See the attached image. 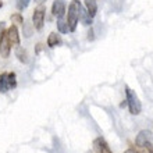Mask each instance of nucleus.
I'll list each match as a JSON object with an SVG mask.
<instances>
[{"label":"nucleus","instance_id":"1a4fd4ad","mask_svg":"<svg viewBox=\"0 0 153 153\" xmlns=\"http://www.w3.org/2000/svg\"><path fill=\"white\" fill-rule=\"evenodd\" d=\"M63 43V39L57 32H52L49 33L48 36V46L49 48H56V46H60Z\"/></svg>","mask_w":153,"mask_h":153},{"label":"nucleus","instance_id":"9b49d317","mask_svg":"<svg viewBox=\"0 0 153 153\" xmlns=\"http://www.w3.org/2000/svg\"><path fill=\"white\" fill-rule=\"evenodd\" d=\"M85 6H86V11L91 17H95L97 13V4H96V0H85Z\"/></svg>","mask_w":153,"mask_h":153},{"label":"nucleus","instance_id":"f257e3e1","mask_svg":"<svg viewBox=\"0 0 153 153\" xmlns=\"http://www.w3.org/2000/svg\"><path fill=\"white\" fill-rule=\"evenodd\" d=\"M81 3L79 0H73L68 6V11L65 13L67 14V24L70 27V31L74 32L76 29V25H78V21H79V13H81Z\"/></svg>","mask_w":153,"mask_h":153},{"label":"nucleus","instance_id":"412c9836","mask_svg":"<svg viewBox=\"0 0 153 153\" xmlns=\"http://www.w3.org/2000/svg\"><path fill=\"white\" fill-rule=\"evenodd\" d=\"M88 35H89V36H88V39H89V40H92V39H93V31H92V29L89 31V33H88Z\"/></svg>","mask_w":153,"mask_h":153},{"label":"nucleus","instance_id":"4468645a","mask_svg":"<svg viewBox=\"0 0 153 153\" xmlns=\"http://www.w3.org/2000/svg\"><path fill=\"white\" fill-rule=\"evenodd\" d=\"M57 29H59L60 33L70 32V27H68V24H67V21H64L63 18H59V20H57Z\"/></svg>","mask_w":153,"mask_h":153},{"label":"nucleus","instance_id":"7ed1b4c3","mask_svg":"<svg viewBox=\"0 0 153 153\" xmlns=\"http://www.w3.org/2000/svg\"><path fill=\"white\" fill-rule=\"evenodd\" d=\"M45 24V7L39 6L38 8H35V11L32 14V25L36 31H40L43 28Z\"/></svg>","mask_w":153,"mask_h":153},{"label":"nucleus","instance_id":"f03ea898","mask_svg":"<svg viewBox=\"0 0 153 153\" xmlns=\"http://www.w3.org/2000/svg\"><path fill=\"white\" fill-rule=\"evenodd\" d=\"M125 95H127V105H128V109H129V113L134 114V116H138L141 113L142 110V105L139 102V97L132 89L129 86H125Z\"/></svg>","mask_w":153,"mask_h":153},{"label":"nucleus","instance_id":"ddd939ff","mask_svg":"<svg viewBox=\"0 0 153 153\" xmlns=\"http://www.w3.org/2000/svg\"><path fill=\"white\" fill-rule=\"evenodd\" d=\"M79 20L84 22V25H91L92 24V17L89 16L88 11L84 10L82 7H81V13H79Z\"/></svg>","mask_w":153,"mask_h":153},{"label":"nucleus","instance_id":"2eb2a0df","mask_svg":"<svg viewBox=\"0 0 153 153\" xmlns=\"http://www.w3.org/2000/svg\"><path fill=\"white\" fill-rule=\"evenodd\" d=\"M7 81L10 89H14L17 86V75L16 73H7Z\"/></svg>","mask_w":153,"mask_h":153},{"label":"nucleus","instance_id":"aec40b11","mask_svg":"<svg viewBox=\"0 0 153 153\" xmlns=\"http://www.w3.org/2000/svg\"><path fill=\"white\" fill-rule=\"evenodd\" d=\"M124 153H139V152H138V150H135V149H132V148H131V149H127V150H125Z\"/></svg>","mask_w":153,"mask_h":153},{"label":"nucleus","instance_id":"dca6fc26","mask_svg":"<svg viewBox=\"0 0 153 153\" xmlns=\"http://www.w3.org/2000/svg\"><path fill=\"white\" fill-rule=\"evenodd\" d=\"M11 21L14 25H21L24 24V18L21 16V13H16V14H13L11 16Z\"/></svg>","mask_w":153,"mask_h":153},{"label":"nucleus","instance_id":"6e6552de","mask_svg":"<svg viewBox=\"0 0 153 153\" xmlns=\"http://www.w3.org/2000/svg\"><path fill=\"white\" fill-rule=\"evenodd\" d=\"M93 146H95L96 153H113L111 152V149H110L109 143H107L103 138H97V139H95Z\"/></svg>","mask_w":153,"mask_h":153},{"label":"nucleus","instance_id":"20e7f679","mask_svg":"<svg viewBox=\"0 0 153 153\" xmlns=\"http://www.w3.org/2000/svg\"><path fill=\"white\" fill-rule=\"evenodd\" d=\"M10 53H11V43H10L7 33L4 31L0 36V56L3 59H7V57H10Z\"/></svg>","mask_w":153,"mask_h":153},{"label":"nucleus","instance_id":"39448f33","mask_svg":"<svg viewBox=\"0 0 153 153\" xmlns=\"http://www.w3.org/2000/svg\"><path fill=\"white\" fill-rule=\"evenodd\" d=\"M65 13H67V10H65L64 0H54V1H53V6H52V14L53 16L59 20V18H64Z\"/></svg>","mask_w":153,"mask_h":153},{"label":"nucleus","instance_id":"f8f14e48","mask_svg":"<svg viewBox=\"0 0 153 153\" xmlns=\"http://www.w3.org/2000/svg\"><path fill=\"white\" fill-rule=\"evenodd\" d=\"M10 89L8 86V81H7V73H1L0 74V92L6 93Z\"/></svg>","mask_w":153,"mask_h":153},{"label":"nucleus","instance_id":"9d476101","mask_svg":"<svg viewBox=\"0 0 153 153\" xmlns=\"http://www.w3.org/2000/svg\"><path fill=\"white\" fill-rule=\"evenodd\" d=\"M16 57L21 63H25V64L28 63V53H27V50L24 48H21L20 45L16 46Z\"/></svg>","mask_w":153,"mask_h":153},{"label":"nucleus","instance_id":"f3484780","mask_svg":"<svg viewBox=\"0 0 153 153\" xmlns=\"http://www.w3.org/2000/svg\"><path fill=\"white\" fill-rule=\"evenodd\" d=\"M28 3L29 0H17V7H18V10H24V8H27Z\"/></svg>","mask_w":153,"mask_h":153},{"label":"nucleus","instance_id":"423d86ee","mask_svg":"<svg viewBox=\"0 0 153 153\" xmlns=\"http://www.w3.org/2000/svg\"><path fill=\"white\" fill-rule=\"evenodd\" d=\"M6 33H7L8 40H10L11 46H18V45H20V32H18L17 25L11 24L7 29H6Z\"/></svg>","mask_w":153,"mask_h":153},{"label":"nucleus","instance_id":"4be33fe9","mask_svg":"<svg viewBox=\"0 0 153 153\" xmlns=\"http://www.w3.org/2000/svg\"><path fill=\"white\" fill-rule=\"evenodd\" d=\"M0 7H3V1H0Z\"/></svg>","mask_w":153,"mask_h":153},{"label":"nucleus","instance_id":"a211bd4d","mask_svg":"<svg viewBox=\"0 0 153 153\" xmlns=\"http://www.w3.org/2000/svg\"><path fill=\"white\" fill-rule=\"evenodd\" d=\"M145 148L148 149V152H149V153H153V143H152V142H150V143H148Z\"/></svg>","mask_w":153,"mask_h":153},{"label":"nucleus","instance_id":"6ab92c4d","mask_svg":"<svg viewBox=\"0 0 153 153\" xmlns=\"http://www.w3.org/2000/svg\"><path fill=\"white\" fill-rule=\"evenodd\" d=\"M4 31H6V29H4V22L1 21V22H0V36H1V33H3Z\"/></svg>","mask_w":153,"mask_h":153},{"label":"nucleus","instance_id":"0eeeda50","mask_svg":"<svg viewBox=\"0 0 153 153\" xmlns=\"http://www.w3.org/2000/svg\"><path fill=\"white\" fill-rule=\"evenodd\" d=\"M152 134L149 132V131H146V129H142L141 132L137 135V145L141 146V148H145L148 143H150L152 142Z\"/></svg>","mask_w":153,"mask_h":153}]
</instances>
